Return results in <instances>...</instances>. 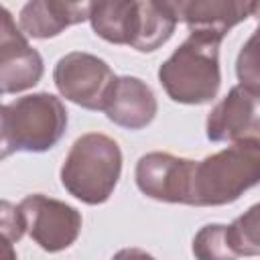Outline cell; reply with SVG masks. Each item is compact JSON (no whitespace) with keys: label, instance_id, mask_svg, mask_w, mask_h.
<instances>
[{"label":"cell","instance_id":"10","mask_svg":"<svg viewBox=\"0 0 260 260\" xmlns=\"http://www.w3.org/2000/svg\"><path fill=\"white\" fill-rule=\"evenodd\" d=\"M205 134L211 142H260V93L234 85L207 114Z\"/></svg>","mask_w":260,"mask_h":260},{"label":"cell","instance_id":"5","mask_svg":"<svg viewBox=\"0 0 260 260\" xmlns=\"http://www.w3.org/2000/svg\"><path fill=\"white\" fill-rule=\"evenodd\" d=\"M116 79L118 77L104 59L85 51L63 55L53 69V81L59 93L91 112H104Z\"/></svg>","mask_w":260,"mask_h":260},{"label":"cell","instance_id":"12","mask_svg":"<svg viewBox=\"0 0 260 260\" xmlns=\"http://www.w3.org/2000/svg\"><path fill=\"white\" fill-rule=\"evenodd\" d=\"M104 112L120 128L142 130L154 120L158 102L146 81L134 75H122L116 79Z\"/></svg>","mask_w":260,"mask_h":260},{"label":"cell","instance_id":"4","mask_svg":"<svg viewBox=\"0 0 260 260\" xmlns=\"http://www.w3.org/2000/svg\"><path fill=\"white\" fill-rule=\"evenodd\" d=\"M122 175V150L102 132L79 136L61 167V185L69 195L87 203H106Z\"/></svg>","mask_w":260,"mask_h":260},{"label":"cell","instance_id":"6","mask_svg":"<svg viewBox=\"0 0 260 260\" xmlns=\"http://www.w3.org/2000/svg\"><path fill=\"white\" fill-rule=\"evenodd\" d=\"M28 236L45 250V252H61L67 250L81 232V213L67 205L65 201L47 197L43 193L26 195L18 203Z\"/></svg>","mask_w":260,"mask_h":260},{"label":"cell","instance_id":"8","mask_svg":"<svg viewBox=\"0 0 260 260\" xmlns=\"http://www.w3.org/2000/svg\"><path fill=\"white\" fill-rule=\"evenodd\" d=\"M195 160L169 152H146L136 162V187L142 195L162 203H191Z\"/></svg>","mask_w":260,"mask_h":260},{"label":"cell","instance_id":"15","mask_svg":"<svg viewBox=\"0 0 260 260\" xmlns=\"http://www.w3.org/2000/svg\"><path fill=\"white\" fill-rule=\"evenodd\" d=\"M228 230L238 256H260V203L248 207Z\"/></svg>","mask_w":260,"mask_h":260},{"label":"cell","instance_id":"16","mask_svg":"<svg viewBox=\"0 0 260 260\" xmlns=\"http://www.w3.org/2000/svg\"><path fill=\"white\" fill-rule=\"evenodd\" d=\"M236 75L242 87L260 93V28L258 26L238 53Z\"/></svg>","mask_w":260,"mask_h":260},{"label":"cell","instance_id":"19","mask_svg":"<svg viewBox=\"0 0 260 260\" xmlns=\"http://www.w3.org/2000/svg\"><path fill=\"white\" fill-rule=\"evenodd\" d=\"M4 254H6V260H16L14 256V250H12V244L4 240Z\"/></svg>","mask_w":260,"mask_h":260},{"label":"cell","instance_id":"9","mask_svg":"<svg viewBox=\"0 0 260 260\" xmlns=\"http://www.w3.org/2000/svg\"><path fill=\"white\" fill-rule=\"evenodd\" d=\"M41 53L28 45L8 8L0 6V89L4 95L35 87L43 77Z\"/></svg>","mask_w":260,"mask_h":260},{"label":"cell","instance_id":"13","mask_svg":"<svg viewBox=\"0 0 260 260\" xmlns=\"http://www.w3.org/2000/svg\"><path fill=\"white\" fill-rule=\"evenodd\" d=\"M89 18L87 2H59V0H32L20 8L18 26L26 37L53 39L65 28Z\"/></svg>","mask_w":260,"mask_h":260},{"label":"cell","instance_id":"1","mask_svg":"<svg viewBox=\"0 0 260 260\" xmlns=\"http://www.w3.org/2000/svg\"><path fill=\"white\" fill-rule=\"evenodd\" d=\"M256 185H260V142H234L199 162L195 160L189 205H228Z\"/></svg>","mask_w":260,"mask_h":260},{"label":"cell","instance_id":"20","mask_svg":"<svg viewBox=\"0 0 260 260\" xmlns=\"http://www.w3.org/2000/svg\"><path fill=\"white\" fill-rule=\"evenodd\" d=\"M252 16H256V18H258V28H260V2H256V4H254V12H252Z\"/></svg>","mask_w":260,"mask_h":260},{"label":"cell","instance_id":"18","mask_svg":"<svg viewBox=\"0 0 260 260\" xmlns=\"http://www.w3.org/2000/svg\"><path fill=\"white\" fill-rule=\"evenodd\" d=\"M112 260H156V258L140 248H122L112 256Z\"/></svg>","mask_w":260,"mask_h":260},{"label":"cell","instance_id":"2","mask_svg":"<svg viewBox=\"0 0 260 260\" xmlns=\"http://www.w3.org/2000/svg\"><path fill=\"white\" fill-rule=\"evenodd\" d=\"M219 45L221 41L209 35L189 32L158 67V81L173 102L203 106L217 95L221 85Z\"/></svg>","mask_w":260,"mask_h":260},{"label":"cell","instance_id":"11","mask_svg":"<svg viewBox=\"0 0 260 260\" xmlns=\"http://www.w3.org/2000/svg\"><path fill=\"white\" fill-rule=\"evenodd\" d=\"M256 2L242 0H179L171 2L177 20L189 26V32L209 35L217 41L248 16H252Z\"/></svg>","mask_w":260,"mask_h":260},{"label":"cell","instance_id":"14","mask_svg":"<svg viewBox=\"0 0 260 260\" xmlns=\"http://www.w3.org/2000/svg\"><path fill=\"white\" fill-rule=\"evenodd\" d=\"M193 256L197 260H238L230 230L225 223H207L193 238Z\"/></svg>","mask_w":260,"mask_h":260},{"label":"cell","instance_id":"3","mask_svg":"<svg viewBox=\"0 0 260 260\" xmlns=\"http://www.w3.org/2000/svg\"><path fill=\"white\" fill-rule=\"evenodd\" d=\"M67 130L63 102L49 93H28L8 102L0 110L2 158L12 152H45L53 148Z\"/></svg>","mask_w":260,"mask_h":260},{"label":"cell","instance_id":"7","mask_svg":"<svg viewBox=\"0 0 260 260\" xmlns=\"http://www.w3.org/2000/svg\"><path fill=\"white\" fill-rule=\"evenodd\" d=\"M87 20L100 39L114 45H128L142 53L152 30V4L150 0L89 2Z\"/></svg>","mask_w":260,"mask_h":260},{"label":"cell","instance_id":"17","mask_svg":"<svg viewBox=\"0 0 260 260\" xmlns=\"http://www.w3.org/2000/svg\"><path fill=\"white\" fill-rule=\"evenodd\" d=\"M0 228H2V236L6 242H18L24 232H26V221H24V215L20 211L18 205H12L10 201H2L0 205Z\"/></svg>","mask_w":260,"mask_h":260}]
</instances>
